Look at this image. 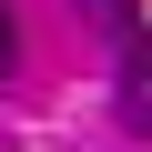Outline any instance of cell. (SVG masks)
I'll return each instance as SVG.
<instances>
[{
	"mask_svg": "<svg viewBox=\"0 0 152 152\" xmlns=\"http://www.w3.org/2000/svg\"><path fill=\"white\" fill-rule=\"evenodd\" d=\"M122 112H132V132H152V31L122 41Z\"/></svg>",
	"mask_w": 152,
	"mask_h": 152,
	"instance_id": "1",
	"label": "cell"
},
{
	"mask_svg": "<svg viewBox=\"0 0 152 152\" xmlns=\"http://www.w3.org/2000/svg\"><path fill=\"white\" fill-rule=\"evenodd\" d=\"M81 10H91L102 31H132V20H142V0H81Z\"/></svg>",
	"mask_w": 152,
	"mask_h": 152,
	"instance_id": "2",
	"label": "cell"
},
{
	"mask_svg": "<svg viewBox=\"0 0 152 152\" xmlns=\"http://www.w3.org/2000/svg\"><path fill=\"white\" fill-rule=\"evenodd\" d=\"M20 61V31H10V0H0V71Z\"/></svg>",
	"mask_w": 152,
	"mask_h": 152,
	"instance_id": "3",
	"label": "cell"
}]
</instances>
